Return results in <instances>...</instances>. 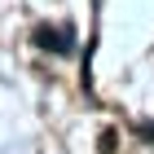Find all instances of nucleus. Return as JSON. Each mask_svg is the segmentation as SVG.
<instances>
[{
  "label": "nucleus",
  "mask_w": 154,
  "mask_h": 154,
  "mask_svg": "<svg viewBox=\"0 0 154 154\" xmlns=\"http://www.w3.org/2000/svg\"><path fill=\"white\" fill-rule=\"evenodd\" d=\"M35 35H40V44H44V48H57V53H62V48H66V40H62L57 31H48V26H40Z\"/></svg>",
  "instance_id": "1"
},
{
  "label": "nucleus",
  "mask_w": 154,
  "mask_h": 154,
  "mask_svg": "<svg viewBox=\"0 0 154 154\" xmlns=\"http://www.w3.org/2000/svg\"><path fill=\"white\" fill-rule=\"evenodd\" d=\"M101 154H115V132H101Z\"/></svg>",
  "instance_id": "2"
}]
</instances>
